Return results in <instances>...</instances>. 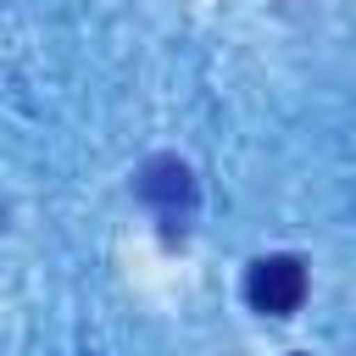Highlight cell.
<instances>
[{
    "instance_id": "6da1fadb",
    "label": "cell",
    "mask_w": 356,
    "mask_h": 356,
    "mask_svg": "<svg viewBox=\"0 0 356 356\" xmlns=\"http://www.w3.org/2000/svg\"><path fill=\"white\" fill-rule=\"evenodd\" d=\"M245 300L267 317H289L306 300V261L300 256H261L245 273Z\"/></svg>"
},
{
    "instance_id": "7a4b0ae2",
    "label": "cell",
    "mask_w": 356,
    "mask_h": 356,
    "mask_svg": "<svg viewBox=\"0 0 356 356\" xmlns=\"http://www.w3.org/2000/svg\"><path fill=\"white\" fill-rule=\"evenodd\" d=\"M139 195H145L161 217H178V211H189V200H195V178H189V167H184L178 156H156V161L139 172Z\"/></svg>"
}]
</instances>
